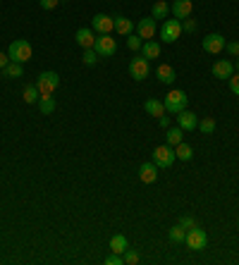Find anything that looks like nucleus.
Instances as JSON below:
<instances>
[{"label":"nucleus","instance_id":"obj_23","mask_svg":"<svg viewBox=\"0 0 239 265\" xmlns=\"http://www.w3.org/2000/svg\"><path fill=\"white\" fill-rule=\"evenodd\" d=\"M175 156H177V160H184V163H189V160H192L194 158V148L189 146V144H177L175 146Z\"/></svg>","mask_w":239,"mask_h":265},{"label":"nucleus","instance_id":"obj_27","mask_svg":"<svg viewBox=\"0 0 239 265\" xmlns=\"http://www.w3.org/2000/svg\"><path fill=\"white\" fill-rule=\"evenodd\" d=\"M41 93H38V86L36 84H27L24 86V103H38Z\"/></svg>","mask_w":239,"mask_h":265},{"label":"nucleus","instance_id":"obj_17","mask_svg":"<svg viewBox=\"0 0 239 265\" xmlns=\"http://www.w3.org/2000/svg\"><path fill=\"white\" fill-rule=\"evenodd\" d=\"M156 77H158V82L160 84H172L177 79V72H175L172 64H158Z\"/></svg>","mask_w":239,"mask_h":265},{"label":"nucleus","instance_id":"obj_1","mask_svg":"<svg viewBox=\"0 0 239 265\" xmlns=\"http://www.w3.org/2000/svg\"><path fill=\"white\" fill-rule=\"evenodd\" d=\"M31 55H34V48H31V43L29 41H24V38H17V41H12L8 48V57L12 60V62H19L24 64L31 60Z\"/></svg>","mask_w":239,"mask_h":265},{"label":"nucleus","instance_id":"obj_33","mask_svg":"<svg viewBox=\"0 0 239 265\" xmlns=\"http://www.w3.org/2000/svg\"><path fill=\"white\" fill-rule=\"evenodd\" d=\"M196 27H199V24H196V19H184L182 22V31H187V34H194V31H196Z\"/></svg>","mask_w":239,"mask_h":265},{"label":"nucleus","instance_id":"obj_3","mask_svg":"<svg viewBox=\"0 0 239 265\" xmlns=\"http://www.w3.org/2000/svg\"><path fill=\"white\" fill-rule=\"evenodd\" d=\"M163 103H165V112H170V115H180L182 110H187V93L184 91H170L163 98Z\"/></svg>","mask_w":239,"mask_h":265},{"label":"nucleus","instance_id":"obj_5","mask_svg":"<svg viewBox=\"0 0 239 265\" xmlns=\"http://www.w3.org/2000/svg\"><path fill=\"white\" fill-rule=\"evenodd\" d=\"M182 36V22L180 19H165L160 27V41L163 43H175Z\"/></svg>","mask_w":239,"mask_h":265},{"label":"nucleus","instance_id":"obj_38","mask_svg":"<svg viewBox=\"0 0 239 265\" xmlns=\"http://www.w3.org/2000/svg\"><path fill=\"white\" fill-rule=\"evenodd\" d=\"M57 3H60V0H38V5H41L43 10H55Z\"/></svg>","mask_w":239,"mask_h":265},{"label":"nucleus","instance_id":"obj_29","mask_svg":"<svg viewBox=\"0 0 239 265\" xmlns=\"http://www.w3.org/2000/svg\"><path fill=\"white\" fill-rule=\"evenodd\" d=\"M199 129H201V134H213V131H215V119L203 117L201 122H199Z\"/></svg>","mask_w":239,"mask_h":265},{"label":"nucleus","instance_id":"obj_26","mask_svg":"<svg viewBox=\"0 0 239 265\" xmlns=\"http://www.w3.org/2000/svg\"><path fill=\"white\" fill-rule=\"evenodd\" d=\"M167 237H170V241H172V244H182L184 239H187V229H184L182 225L177 222L175 227L170 229V234H167Z\"/></svg>","mask_w":239,"mask_h":265},{"label":"nucleus","instance_id":"obj_28","mask_svg":"<svg viewBox=\"0 0 239 265\" xmlns=\"http://www.w3.org/2000/svg\"><path fill=\"white\" fill-rule=\"evenodd\" d=\"M3 72H5V77H8V79H17V77H22V64L10 60V62L5 64V70H3Z\"/></svg>","mask_w":239,"mask_h":265},{"label":"nucleus","instance_id":"obj_42","mask_svg":"<svg viewBox=\"0 0 239 265\" xmlns=\"http://www.w3.org/2000/svg\"><path fill=\"white\" fill-rule=\"evenodd\" d=\"M63 3H67V0H63Z\"/></svg>","mask_w":239,"mask_h":265},{"label":"nucleus","instance_id":"obj_20","mask_svg":"<svg viewBox=\"0 0 239 265\" xmlns=\"http://www.w3.org/2000/svg\"><path fill=\"white\" fill-rule=\"evenodd\" d=\"M141 55L146 57L148 62H151V60H156V57H160V43H156V41H144V46H141Z\"/></svg>","mask_w":239,"mask_h":265},{"label":"nucleus","instance_id":"obj_11","mask_svg":"<svg viewBox=\"0 0 239 265\" xmlns=\"http://www.w3.org/2000/svg\"><path fill=\"white\" fill-rule=\"evenodd\" d=\"M91 29L96 34H110V31H115V19L108 15H96L91 19Z\"/></svg>","mask_w":239,"mask_h":265},{"label":"nucleus","instance_id":"obj_8","mask_svg":"<svg viewBox=\"0 0 239 265\" xmlns=\"http://www.w3.org/2000/svg\"><path fill=\"white\" fill-rule=\"evenodd\" d=\"M151 72V67H148V60L141 55V57H134L132 62H129V74H132V79H137V82H144Z\"/></svg>","mask_w":239,"mask_h":265},{"label":"nucleus","instance_id":"obj_34","mask_svg":"<svg viewBox=\"0 0 239 265\" xmlns=\"http://www.w3.org/2000/svg\"><path fill=\"white\" fill-rule=\"evenodd\" d=\"M225 50H227L232 57H239V41H230V43H225Z\"/></svg>","mask_w":239,"mask_h":265},{"label":"nucleus","instance_id":"obj_7","mask_svg":"<svg viewBox=\"0 0 239 265\" xmlns=\"http://www.w3.org/2000/svg\"><path fill=\"white\" fill-rule=\"evenodd\" d=\"M184 244L192 248V251H203L206 244H208V234H206L203 229H199V225H196L194 229H187V239H184Z\"/></svg>","mask_w":239,"mask_h":265},{"label":"nucleus","instance_id":"obj_37","mask_svg":"<svg viewBox=\"0 0 239 265\" xmlns=\"http://www.w3.org/2000/svg\"><path fill=\"white\" fill-rule=\"evenodd\" d=\"M125 260H122V256L119 253H110V256L105 258V265H122Z\"/></svg>","mask_w":239,"mask_h":265},{"label":"nucleus","instance_id":"obj_10","mask_svg":"<svg viewBox=\"0 0 239 265\" xmlns=\"http://www.w3.org/2000/svg\"><path fill=\"white\" fill-rule=\"evenodd\" d=\"M137 34L141 38H144V41H151V38L156 36V31H158V27H156V19L153 17H144V19H139L137 22Z\"/></svg>","mask_w":239,"mask_h":265},{"label":"nucleus","instance_id":"obj_35","mask_svg":"<svg viewBox=\"0 0 239 265\" xmlns=\"http://www.w3.org/2000/svg\"><path fill=\"white\" fill-rule=\"evenodd\" d=\"M227 82H230V91L234 93V96H239V72H237V74H232Z\"/></svg>","mask_w":239,"mask_h":265},{"label":"nucleus","instance_id":"obj_41","mask_svg":"<svg viewBox=\"0 0 239 265\" xmlns=\"http://www.w3.org/2000/svg\"><path fill=\"white\" fill-rule=\"evenodd\" d=\"M234 70H237V72H239V57H237V62H234Z\"/></svg>","mask_w":239,"mask_h":265},{"label":"nucleus","instance_id":"obj_22","mask_svg":"<svg viewBox=\"0 0 239 265\" xmlns=\"http://www.w3.org/2000/svg\"><path fill=\"white\" fill-rule=\"evenodd\" d=\"M38 110H41V115H53L55 112V98L53 96H41L38 98Z\"/></svg>","mask_w":239,"mask_h":265},{"label":"nucleus","instance_id":"obj_30","mask_svg":"<svg viewBox=\"0 0 239 265\" xmlns=\"http://www.w3.org/2000/svg\"><path fill=\"white\" fill-rule=\"evenodd\" d=\"M82 60H84V64L93 67V64L98 62V53H96L93 48H86V50H84V55H82Z\"/></svg>","mask_w":239,"mask_h":265},{"label":"nucleus","instance_id":"obj_32","mask_svg":"<svg viewBox=\"0 0 239 265\" xmlns=\"http://www.w3.org/2000/svg\"><path fill=\"white\" fill-rule=\"evenodd\" d=\"M122 260H125L127 265H137L139 263V253L137 251H132V248H127V251L122 253Z\"/></svg>","mask_w":239,"mask_h":265},{"label":"nucleus","instance_id":"obj_2","mask_svg":"<svg viewBox=\"0 0 239 265\" xmlns=\"http://www.w3.org/2000/svg\"><path fill=\"white\" fill-rule=\"evenodd\" d=\"M36 86H38V93H41V96H53V91L60 86V74L53 72V70L41 72L36 79Z\"/></svg>","mask_w":239,"mask_h":265},{"label":"nucleus","instance_id":"obj_15","mask_svg":"<svg viewBox=\"0 0 239 265\" xmlns=\"http://www.w3.org/2000/svg\"><path fill=\"white\" fill-rule=\"evenodd\" d=\"M211 72L215 79H230L232 74H234V64H232L230 60H218V62L213 64Z\"/></svg>","mask_w":239,"mask_h":265},{"label":"nucleus","instance_id":"obj_19","mask_svg":"<svg viewBox=\"0 0 239 265\" xmlns=\"http://www.w3.org/2000/svg\"><path fill=\"white\" fill-rule=\"evenodd\" d=\"M144 110H146L148 115H153V117H160V115H165V103L158 101V98H148L144 103Z\"/></svg>","mask_w":239,"mask_h":265},{"label":"nucleus","instance_id":"obj_4","mask_svg":"<svg viewBox=\"0 0 239 265\" xmlns=\"http://www.w3.org/2000/svg\"><path fill=\"white\" fill-rule=\"evenodd\" d=\"M93 50L98 53V57H112L117 53V43L110 34H98L96 36V43H93Z\"/></svg>","mask_w":239,"mask_h":265},{"label":"nucleus","instance_id":"obj_13","mask_svg":"<svg viewBox=\"0 0 239 265\" xmlns=\"http://www.w3.org/2000/svg\"><path fill=\"white\" fill-rule=\"evenodd\" d=\"M192 10H194V3L192 0H175L172 5H170V12L175 15V19H187L189 15H192Z\"/></svg>","mask_w":239,"mask_h":265},{"label":"nucleus","instance_id":"obj_16","mask_svg":"<svg viewBox=\"0 0 239 265\" xmlns=\"http://www.w3.org/2000/svg\"><path fill=\"white\" fill-rule=\"evenodd\" d=\"M139 179L144 184H153L158 179V165L156 163H144L139 167Z\"/></svg>","mask_w":239,"mask_h":265},{"label":"nucleus","instance_id":"obj_24","mask_svg":"<svg viewBox=\"0 0 239 265\" xmlns=\"http://www.w3.org/2000/svg\"><path fill=\"white\" fill-rule=\"evenodd\" d=\"M182 137H184V129L182 127H167V134H165V139H167V144L175 148L177 144H182Z\"/></svg>","mask_w":239,"mask_h":265},{"label":"nucleus","instance_id":"obj_40","mask_svg":"<svg viewBox=\"0 0 239 265\" xmlns=\"http://www.w3.org/2000/svg\"><path fill=\"white\" fill-rule=\"evenodd\" d=\"M10 62V57L5 53H0V70H5V64Z\"/></svg>","mask_w":239,"mask_h":265},{"label":"nucleus","instance_id":"obj_39","mask_svg":"<svg viewBox=\"0 0 239 265\" xmlns=\"http://www.w3.org/2000/svg\"><path fill=\"white\" fill-rule=\"evenodd\" d=\"M158 122H160V127H163V129L170 127V117H167V115H160V117H158Z\"/></svg>","mask_w":239,"mask_h":265},{"label":"nucleus","instance_id":"obj_21","mask_svg":"<svg viewBox=\"0 0 239 265\" xmlns=\"http://www.w3.org/2000/svg\"><path fill=\"white\" fill-rule=\"evenodd\" d=\"M127 248H129V244H127V237H125V234H115V237L110 239V251L112 253H119V256H122Z\"/></svg>","mask_w":239,"mask_h":265},{"label":"nucleus","instance_id":"obj_9","mask_svg":"<svg viewBox=\"0 0 239 265\" xmlns=\"http://www.w3.org/2000/svg\"><path fill=\"white\" fill-rule=\"evenodd\" d=\"M225 43H227V41H225L222 34H208V36L203 38V50L211 55H218L225 50Z\"/></svg>","mask_w":239,"mask_h":265},{"label":"nucleus","instance_id":"obj_6","mask_svg":"<svg viewBox=\"0 0 239 265\" xmlns=\"http://www.w3.org/2000/svg\"><path fill=\"white\" fill-rule=\"evenodd\" d=\"M175 160H177L175 148L170 146V144L153 148V163H156L158 167H172V163H175Z\"/></svg>","mask_w":239,"mask_h":265},{"label":"nucleus","instance_id":"obj_31","mask_svg":"<svg viewBox=\"0 0 239 265\" xmlns=\"http://www.w3.org/2000/svg\"><path fill=\"white\" fill-rule=\"evenodd\" d=\"M141 46H144V38L139 36V34H129L127 36V48L129 50H139Z\"/></svg>","mask_w":239,"mask_h":265},{"label":"nucleus","instance_id":"obj_18","mask_svg":"<svg viewBox=\"0 0 239 265\" xmlns=\"http://www.w3.org/2000/svg\"><path fill=\"white\" fill-rule=\"evenodd\" d=\"M115 19V31H117L119 36H129V34H134V22L127 17H122V15H117V17H112Z\"/></svg>","mask_w":239,"mask_h":265},{"label":"nucleus","instance_id":"obj_25","mask_svg":"<svg viewBox=\"0 0 239 265\" xmlns=\"http://www.w3.org/2000/svg\"><path fill=\"white\" fill-rule=\"evenodd\" d=\"M167 15H170V5H167L165 0H158L156 5H153V10H151V17L153 19H165Z\"/></svg>","mask_w":239,"mask_h":265},{"label":"nucleus","instance_id":"obj_12","mask_svg":"<svg viewBox=\"0 0 239 265\" xmlns=\"http://www.w3.org/2000/svg\"><path fill=\"white\" fill-rule=\"evenodd\" d=\"M74 41H77V46L79 48H93V43H96V31H93L91 27H82L77 29V34H74Z\"/></svg>","mask_w":239,"mask_h":265},{"label":"nucleus","instance_id":"obj_36","mask_svg":"<svg viewBox=\"0 0 239 265\" xmlns=\"http://www.w3.org/2000/svg\"><path fill=\"white\" fill-rule=\"evenodd\" d=\"M180 225H182L184 229H194L196 227V220L189 218V215H182V218H180Z\"/></svg>","mask_w":239,"mask_h":265},{"label":"nucleus","instance_id":"obj_14","mask_svg":"<svg viewBox=\"0 0 239 265\" xmlns=\"http://www.w3.org/2000/svg\"><path fill=\"white\" fill-rule=\"evenodd\" d=\"M177 127H182L184 131H194L199 127V119H196V112H189V110H182L177 115Z\"/></svg>","mask_w":239,"mask_h":265}]
</instances>
